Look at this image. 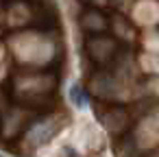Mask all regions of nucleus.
Listing matches in <instances>:
<instances>
[{
    "label": "nucleus",
    "instance_id": "1",
    "mask_svg": "<svg viewBox=\"0 0 159 157\" xmlns=\"http://www.w3.org/2000/svg\"><path fill=\"white\" fill-rule=\"evenodd\" d=\"M59 129H61V120H57V118L44 120V122H39V124H35V127L31 129V133H29V144L42 146V144H46L48 140H52V137L59 133Z\"/></svg>",
    "mask_w": 159,
    "mask_h": 157
},
{
    "label": "nucleus",
    "instance_id": "3",
    "mask_svg": "<svg viewBox=\"0 0 159 157\" xmlns=\"http://www.w3.org/2000/svg\"><path fill=\"white\" fill-rule=\"evenodd\" d=\"M0 157H9V155H5V153H0Z\"/></svg>",
    "mask_w": 159,
    "mask_h": 157
},
{
    "label": "nucleus",
    "instance_id": "2",
    "mask_svg": "<svg viewBox=\"0 0 159 157\" xmlns=\"http://www.w3.org/2000/svg\"><path fill=\"white\" fill-rule=\"evenodd\" d=\"M70 100L76 105V107H87V103H89V96H87V92L79 85V83H74L72 87H70Z\"/></svg>",
    "mask_w": 159,
    "mask_h": 157
}]
</instances>
